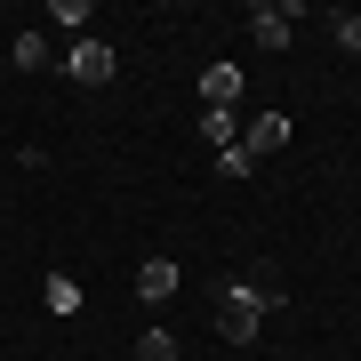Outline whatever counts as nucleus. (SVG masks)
Wrapping results in <instances>:
<instances>
[{"mask_svg": "<svg viewBox=\"0 0 361 361\" xmlns=\"http://www.w3.org/2000/svg\"><path fill=\"white\" fill-rule=\"evenodd\" d=\"M65 73L80 80V89H104V80H113V49H104V40H80V49L65 56Z\"/></svg>", "mask_w": 361, "mask_h": 361, "instance_id": "f03ea898", "label": "nucleus"}, {"mask_svg": "<svg viewBox=\"0 0 361 361\" xmlns=\"http://www.w3.org/2000/svg\"><path fill=\"white\" fill-rule=\"evenodd\" d=\"M249 297H257V313H273V305H281V281H273V273H249V281H241Z\"/></svg>", "mask_w": 361, "mask_h": 361, "instance_id": "9d476101", "label": "nucleus"}, {"mask_svg": "<svg viewBox=\"0 0 361 361\" xmlns=\"http://www.w3.org/2000/svg\"><path fill=\"white\" fill-rule=\"evenodd\" d=\"M201 137L209 145H241V121H233L225 104H209V113H201Z\"/></svg>", "mask_w": 361, "mask_h": 361, "instance_id": "0eeeda50", "label": "nucleus"}, {"mask_svg": "<svg viewBox=\"0 0 361 361\" xmlns=\"http://www.w3.org/2000/svg\"><path fill=\"white\" fill-rule=\"evenodd\" d=\"M137 361H177V337H169V329H145L137 337Z\"/></svg>", "mask_w": 361, "mask_h": 361, "instance_id": "6e6552de", "label": "nucleus"}, {"mask_svg": "<svg viewBox=\"0 0 361 361\" xmlns=\"http://www.w3.org/2000/svg\"><path fill=\"white\" fill-rule=\"evenodd\" d=\"M289 16H297V8H257V16H249L257 49H281V40H289Z\"/></svg>", "mask_w": 361, "mask_h": 361, "instance_id": "39448f33", "label": "nucleus"}, {"mask_svg": "<svg viewBox=\"0 0 361 361\" xmlns=\"http://www.w3.org/2000/svg\"><path fill=\"white\" fill-rule=\"evenodd\" d=\"M257 322H265V313H257V297L233 281V289L217 297V337H233V345H257Z\"/></svg>", "mask_w": 361, "mask_h": 361, "instance_id": "f257e3e1", "label": "nucleus"}, {"mask_svg": "<svg viewBox=\"0 0 361 361\" xmlns=\"http://www.w3.org/2000/svg\"><path fill=\"white\" fill-rule=\"evenodd\" d=\"M49 313H80V289L65 281V273H49Z\"/></svg>", "mask_w": 361, "mask_h": 361, "instance_id": "9b49d317", "label": "nucleus"}, {"mask_svg": "<svg viewBox=\"0 0 361 361\" xmlns=\"http://www.w3.org/2000/svg\"><path fill=\"white\" fill-rule=\"evenodd\" d=\"M337 25V49H361V16H329Z\"/></svg>", "mask_w": 361, "mask_h": 361, "instance_id": "ddd939ff", "label": "nucleus"}, {"mask_svg": "<svg viewBox=\"0 0 361 361\" xmlns=\"http://www.w3.org/2000/svg\"><path fill=\"white\" fill-rule=\"evenodd\" d=\"M16 65L40 73V65H49V40H40V32H16Z\"/></svg>", "mask_w": 361, "mask_h": 361, "instance_id": "1a4fd4ad", "label": "nucleus"}, {"mask_svg": "<svg viewBox=\"0 0 361 361\" xmlns=\"http://www.w3.org/2000/svg\"><path fill=\"white\" fill-rule=\"evenodd\" d=\"M241 145H249V153H281V145H289V121H281V113H257V121L241 129Z\"/></svg>", "mask_w": 361, "mask_h": 361, "instance_id": "20e7f679", "label": "nucleus"}, {"mask_svg": "<svg viewBox=\"0 0 361 361\" xmlns=\"http://www.w3.org/2000/svg\"><path fill=\"white\" fill-rule=\"evenodd\" d=\"M217 169H225V177H249V169H257V153H249V145H225V161H217Z\"/></svg>", "mask_w": 361, "mask_h": 361, "instance_id": "f8f14e48", "label": "nucleus"}, {"mask_svg": "<svg viewBox=\"0 0 361 361\" xmlns=\"http://www.w3.org/2000/svg\"><path fill=\"white\" fill-rule=\"evenodd\" d=\"M201 97L233 113V97H241V73H233V65H209V73H201Z\"/></svg>", "mask_w": 361, "mask_h": 361, "instance_id": "423d86ee", "label": "nucleus"}, {"mask_svg": "<svg viewBox=\"0 0 361 361\" xmlns=\"http://www.w3.org/2000/svg\"><path fill=\"white\" fill-rule=\"evenodd\" d=\"M177 281H185V273L169 265V257H153V265L137 273V297H145V305H169V297H177Z\"/></svg>", "mask_w": 361, "mask_h": 361, "instance_id": "7ed1b4c3", "label": "nucleus"}]
</instances>
